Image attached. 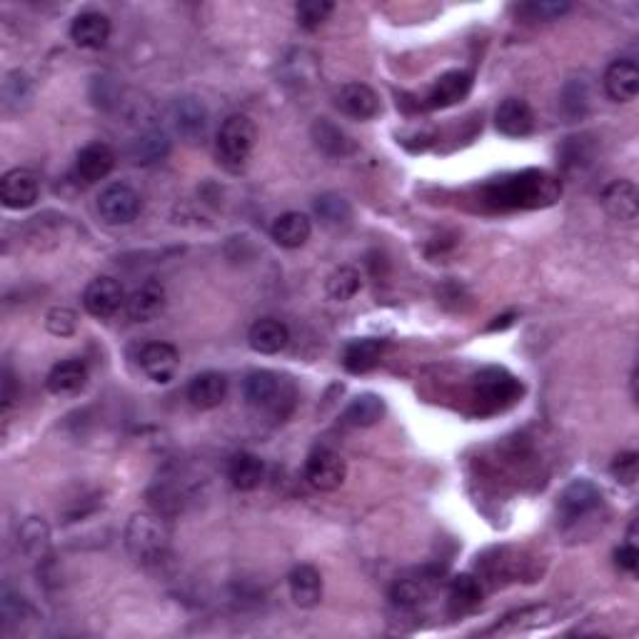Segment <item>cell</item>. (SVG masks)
<instances>
[{"label":"cell","instance_id":"obj_26","mask_svg":"<svg viewBox=\"0 0 639 639\" xmlns=\"http://www.w3.org/2000/svg\"><path fill=\"white\" fill-rule=\"evenodd\" d=\"M270 235L285 250L303 248L310 240V235H313V223L303 213H285L275 220L273 228H270Z\"/></svg>","mask_w":639,"mask_h":639},{"label":"cell","instance_id":"obj_8","mask_svg":"<svg viewBox=\"0 0 639 639\" xmlns=\"http://www.w3.org/2000/svg\"><path fill=\"white\" fill-rule=\"evenodd\" d=\"M83 305L93 318H113V315L125 305L123 285L115 278L100 275V278L90 280L88 288H85Z\"/></svg>","mask_w":639,"mask_h":639},{"label":"cell","instance_id":"obj_3","mask_svg":"<svg viewBox=\"0 0 639 639\" xmlns=\"http://www.w3.org/2000/svg\"><path fill=\"white\" fill-rule=\"evenodd\" d=\"M245 400L253 410L283 420L290 415L295 405V387L288 377L273 370H255L245 377Z\"/></svg>","mask_w":639,"mask_h":639},{"label":"cell","instance_id":"obj_6","mask_svg":"<svg viewBox=\"0 0 639 639\" xmlns=\"http://www.w3.org/2000/svg\"><path fill=\"white\" fill-rule=\"evenodd\" d=\"M347 477V465L335 450H327V447H318L308 455L305 460V480L310 487L320 492H335L337 487L345 482Z\"/></svg>","mask_w":639,"mask_h":639},{"label":"cell","instance_id":"obj_2","mask_svg":"<svg viewBox=\"0 0 639 639\" xmlns=\"http://www.w3.org/2000/svg\"><path fill=\"white\" fill-rule=\"evenodd\" d=\"M125 547L138 565H160L170 552L168 525L158 515L138 512L130 517L128 527H125Z\"/></svg>","mask_w":639,"mask_h":639},{"label":"cell","instance_id":"obj_5","mask_svg":"<svg viewBox=\"0 0 639 639\" xmlns=\"http://www.w3.org/2000/svg\"><path fill=\"white\" fill-rule=\"evenodd\" d=\"M475 395L485 410H502L522 397V382L505 367H485L475 377Z\"/></svg>","mask_w":639,"mask_h":639},{"label":"cell","instance_id":"obj_40","mask_svg":"<svg viewBox=\"0 0 639 639\" xmlns=\"http://www.w3.org/2000/svg\"><path fill=\"white\" fill-rule=\"evenodd\" d=\"M617 557V565L622 567L625 572H637L639 567V550H637V542H630L627 540L625 545L620 547V550L615 552Z\"/></svg>","mask_w":639,"mask_h":639},{"label":"cell","instance_id":"obj_32","mask_svg":"<svg viewBox=\"0 0 639 639\" xmlns=\"http://www.w3.org/2000/svg\"><path fill=\"white\" fill-rule=\"evenodd\" d=\"M482 602V585L472 575H457L450 582V612L452 615H467L477 610Z\"/></svg>","mask_w":639,"mask_h":639},{"label":"cell","instance_id":"obj_34","mask_svg":"<svg viewBox=\"0 0 639 639\" xmlns=\"http://www.w3.org/2000/svg\"><path fill=\"white\" fill-rule=\"evenodd\" d=\"M20 547L25 550V555L30 557H43L50 547V532L48 525L38 517H30L23 527H20Z\"/></svg>","mask_w":639,"mask_h":639},{"label":"cell","instance_id":"obj_37","mask_svg":"<svg viewBox=\"0 0 639 639\" xmlns=\"http://www.w3.org/2000/svg\"><path fill=\"white\" fill-rule=\"evenodd\" d=\"M335 10V3L330 0H303V3L295 5V15H298V23L305 30H315L330 18V13Z\"/></svg>","mask_w":639,"mask_h":639},{"label":"cell","instance_id":"obj_17","mask_svg":"<svg viewBox=\"0 0 639 639\" xmlns=\"http://www.w3.org/2000/svg\"><path fill=\"white\" fill-rule=\"evenodd\" d=\"M437 585H440V580H437V572L432 570H420L415 575L400 577L392 585V602L400 607H417L430 600Z\"/></svg>","mask_w":639,"mask_h":639},{"label":"cell","instance_id":"obj_25","mask_svg":"<svg viewBox=\"0 0 639 639\" xmlns=\"http://www.w3.org/2000/svg\"><path fill=\"white\" fill-rule=\"evenodd\" d=\"M228 480L240 492L258 490L265 480L263 460L258 455H253V452H238L228 462Z\"/></svg>","mask_w":639,"mask_h":639},{"label":"cell","instance_id":"obj_19","mask_svg":"<svg viewBox=\"0 0 639 639\" xmlns=\"http://www.w3.org/2000/svg\"><path fill=\"white\" fill-rule=\"evenodd\" d=\"M165 288L155 280H148L140 288L133 290L128 300H125V308H128V318L133 322H153L158 315H163L165 310Z\"/></svg>","mask_w":639,"mask_h":639},{"label":"cell","instance_id":"obj_4","mask_svg":"<svg viewBox=\"0 0 639 639\" xmlns=\"http://www.w3.org/2000/svg\"><path fill=\"white\" fill-rule=\"evenodd\" d=\"M255 138H258V130H255V123L248 115L235 113L230 118H225L218 130L220 163L228 170L245 168V163H248L250 153L255 148Z\"/></svg>","mask_w":639,"mask_h":639},{"label":"cell","instance_id":"obj_22","mask_svg":"<svg viewBox=\"0 0 639 639\" xmlns=\"http://www.w3.org/2000/svg\"><path fill=\"white\" fill-rule=\"evenodd\" d=\"M602 205L620 223L632 225L637 220V188L632 180H615L602 193Z\"/></svg>","mask_w":639,"mask_h":639},{"label":"cell","instance_id":"obj_9","mask_svg":"<svg viewBox=\"0 0 639 639\" xmlns=\"http://www.w3.org/2000/svg\"><path fill=\"white\" fill-rule=\"evenodd\" d=\"M170 120H173V128L180 138H185L188 143H198L205 138V130H208V108L203 105V100L185 95V98H178L173 103Z\"/></svg>","mask_w":639,"mask_h":639},{"label":"cell","instance_id":"obj_33","mask_svg":"<svg viewBox=\"0 0 639 639\" xmlns=\"http://www.w3.org/2000/svg\"><path fill=\"white\" fill-rule=\"evenodd\" d=\"M315 215H318L322 225H327V228H340V225L350 223L352 210L350 203L342 195L325 193L315 200Z\"/></svg>","mask_w":639,"mask_h":639},{"label":"cell","instance_id":"obj_21","mask_svg":"<svg viewBox=\"0 0 639 639\" xmlns=\"http://www.w3.org/2000/svg\"><path fill=\"white\" fill-rule=\"evenodd\" d=\"M605 90L615 103H630L639 93V68L635 60H615L605 73Z\"/></svg>","mask_w":639,"mask_h":639},{"label":"cell","instance_id":"obj_16","mask_svg":"<svg viewBox=\"0 0 639 639\" xmlns=\"http://www.w3.org/2000/svg\"><path fill=\"white\" fill-rule=\"evenodd\" d=\"M115 168V153L108 143H90L75 158V173L83 183L105 180Z\"/></svg>","mask_w":639,"mask_h":639},{"label":"cell","instance_id":"obj_23","mask_svg":"<svg viewBox=\"0 0 639 639\" xmlns=\"http://www.w3.org/2000/svg\"><path fill=\"white\" fill-rule=\"evenodd\" d=\"M290 597L303 610H313L322 600V575L313 565H298L288 577Z\"/></svg>","mask_w":639,"mask_h":639},{"label":"cell","instance_id":"obj_35","mask_svg":"<svg viewBox=\"0 0 639 639\" xmlns=\"http://www.w3.org/2000/svg\"><path fill=\"white\" fill-rule=\"evenodd\" d=\"M362 288V278L355 268H340L327 278V295L337 303L352 300Z\"/></svg>","mask_w":639,"mask_h":639},{"label":"cell","instance_id":"obj_27","mask_svg":"<svg viewBox=\"0 0 639 639\" xmlns=\"http://www.w3.org/2000/svg\"><path fill=\"white\" fill-rule=\"evenodd\" d=\"M382 350H385V342L375 340V337H362V340L350 342L342 352V367L352 375H365L372 367H377Z\"/></svg>","mask_w":639,"mask_h":639},{"label":"cell","instance_id":"obj_15","mask_svg":"<svg viewBox=\"0 0 639 639\" xmlns=\"http://www.w3.org/2000/svg\"><path fill=\"white\" fill-rule=\"evenodd\" d=\"M337 108L352 120H370L380 113V98L365 83H347L337 93Z\"/></svg>","mask_w":639,"mask_h":639},{"label":"cell","instance_id":"obj_39","mask_svg":"<svg viewBox=\"0 0 639 639\" xmlns=\"http://www.w3.org/2000/svg\"><path fill=\"white\" fill-rule=\"evenodd\" d=\"M45 327H48V332H53V335L68 337L73 335L75 327H78V315L70 308H53L45 315Z\"/></svg>","mask_w":639,"mask_h":639},{"label":"cell","instance_id":"obj_10","mask_svg":"<svg viewBox=\"0 0 639 639\" xmlns=\"http://www.w3.org/2000/svg\"><path fill=\"white\" fill-rule=\"evenodd\" d=\"M40 195L38 178L30 170L15 168L8 170L0 180V200L8 210H25L33 208Z\"/></svg>","mask_w":639,"mask_h":639},{"label":"cell","instance_id":"obj_1","mask_svg":"<svg viewBox=\"0 0 639 639\" xmlns=\"http://www.w3.org/2000/svg\"><path fill=\"white\" fill-rule=\"evenodd\" d=\"M487 203L497 208H547L557 203L562 185L555 175L545 170H522V173L497 178L485 188Z\"/></svg>","mask_w":639,"mask_h":639},{"label":"cell","instance_id":"obj_38","mask_svg":"<svg viewBox=\"0 0 639 639\" xmlns=\"http://www.w3.org/2000/svg\"><path fill=\"white\" fill-rule=\"evenodd\" d=\"M610 472H612V477L620 482V485L632 487L637 482V475H639V455L637 452H622V455L615 457Z\"/></svg>","mask_w":639,"mask_h":639},{"label":"cell","instance_id":"obj_20","mask_svg":"<svg viewBox=\"0 0 639 639\" xmlns=\"http://www.w3.org/2000/svg\"><path fill=\"white\" fill-rule=\"evenodd\" d=\"M228 395V377L223 372H200L188 387L190 405L198 410H215Z\"/></svg>","mask_w":639,"mask_h":639},{"label":"cell","instance_id":"obj_14","mask_svg":"<svg viewBox=\"0 0 639 639\" xmlns=\"http://www.w3.org/2000/svg\"><path fill=\"white\" fill-rule=\"evenodd\" d=\"M70 38L83 50H100L110 38V18L100 10H85L75 15L70 25Z\"/></svg>","mask_w":639,"mask_h":639},{"label":"cell","instance_id":"obj_18","mask_svg":"<svg viewBox=\"0 0 639 639\" xmlns=\"http://www.w3.org/2000/svg\"><path fill=\"white\" fill-rule=\"evenodd\" d=\"M495 125L507 138H527L535 128V115L522 98H507L497 108Z\"/></svg>","mask_w":639,"mask_h":639},{"label":"cell","instance_id":"obj_36","mask_svg":"<svg viewBox=\"0 0 639 639\" xmlns=\"http://www.w3.org/2000/svg\"><path fill=\"white\" fill-rule=\"evenodd\" d=\"M572 10V5L567 0H542V3H522L515 5V13L525 20H542V23H550V20L562 18Z\"/></svg>","mask_w":639,"mask_h":639},{"label":"cell","instance_id":"obj_12","mask_svg":"<svg viewBox=\"0 0 639 639\" xmlns=\"http://www.w3.org/2000/svg\"><path fill=\"white\" fill-rule=\"evenodd\" d=\"M472 73L470 70H450V73L440 75L437 83L432 85V90L427 93L425 105L430 110H442L457 105L460 100H465L472 90Z\"/></svg>","mask_w":639,"mask_h":639},{"label":"cell","instance_id":"obj_11","mask_svg":"<svg viewBox=\"0 0 639 639\" xmlns=\"http://www.w3.org/2000/svg\"><path fill=\"white\" fill-rule=\"evenodd\" d=\"M138 362L150 380L165 385V382L173 380L175 372H178L180 355L170 342H148V345L140 347Z\"/></svg>","mask_w":639,"mask_h":639},{"label":"cell","instance_id":"obj_13","mask_svg":"<svg viewBox=\"0 0 639 639\" xmlns=\"http://www.w3.org/2000/svg\"><path fill=\"white\" fill-rule=\"evenodd\" d=\"M602 492L595 482L590 480H575L562 490L560 495V515L565 520L575 522L580 517L590 515L595 507H600Z\"/></svg>","mask_w":639,"mask_h":639},{"label":"cell","instance_id":"obj_41","mask_svg":"<svg viewBox=\"0 0 639 639\" xmlns=\"http://www.w3.org/2000/svg\"><path fill=\"white\" fill-rule=\"evenodd\" d=\"M15 402V377L10 367L3 370V412H8Z\"/></svg>","mask_w":639,"mask_h":639},{"label":"cell","instance_id":"obj_31","mask_svg":"<svg viewBox=\"0 0 639 639\" xmlns=\"http://www.w3.org/2000/svg\"><path fill=\"white\" fill-rule=\"evenodd\" d=\"M313 140L322 153L332 155V158H342V155H350L355 150V143H352L350 135L342 128H337L335 123H330L327 118H318L313 123Z\"/></svg>","mask_w":639,"mask_h":639},{"label":"cell","instance_id":"obj_29","mask_svg":"<svg viewBox=\"0 0 639 639\" xmlns=\"http://www.w3.org/2000/svg\"><path fill=\"white\" fill-rule=\"evenodd\" d=\"M170 153V138L160 130H148V133L138 135V138L130 143V160L135 165H155L160 160L168 158Z\"/></svg>","mask_w":639,"mask_h":639},{"label":"cell","instance_id":"obj_28","mask_svg":"<svg viewBox=\"0 0 639 639\" xmlns=\"http://www.w3.org/2000/svg\"><path fill=\"white\" fill-rule=\"evenodd\" d=\"M85 382H88V367H85V362L65 360L58 362V365L48 372L45 385H48V390L53 392V395H75V392L83 390Z\"/></svg>","mask_w":639,"mask_h":639},{"label":"cell","instance_id":"obj_24","mask_svg":"<svg viewBox=\"0 0 639 639\" xmlns=\"http://www.w3.org/2000/svg\"><path fill=\"white\" fill-rule=\"evenodd\" d=\"M248 342L255 352H260V355H278V352H283L285 347H288L290 330L285 322L275 318H263L250 327Z\"/></svg>","mask_w":639,"mask_h":639},{"label":"cell","instance_id":"obj_7","mask_svg":"<svg viewBox=\"0 0 639 639\" xmlns=\"http://www.w3.org/2000/svg\"><path fill=\"white\" fill-rule=\"evenodd\" d=\"M98 215L108 225H128L140 215V195L130 185L115 183L100 193Z\"/></svg>","mask_w":639,"mask_h":639},{"label":"cell","instance_id":"obj_30","mask_svg":"<svg viewBox=\"0 0 639 639\" xmlns=\"http://www.w3.org/2000/svg\"><path fill=\"white\" fill-rule=\"evenodd\" d=\"M385 415V402L375 392H362L342 412V422L350 427H372Z\"/></svg>","mask_w":639,"mask_h":639}]
</instances>
